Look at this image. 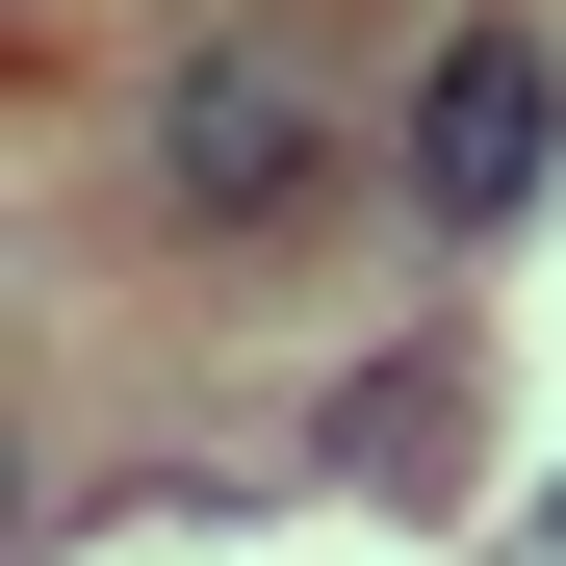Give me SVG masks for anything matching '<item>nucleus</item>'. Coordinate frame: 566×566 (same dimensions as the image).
I'll list each match as a JSON object with an SVG mask.
<instances>
[{
	"label": "nucleus",
	"instance_id": "nucleus-1",
	"mask_svg": "<svg viewBox=\"0 0 566 566\" xmlns=\"http://www.w3.org/2000/svg\"><path fill=\"white\" fill-rule=\"evenodd\" d=\"M360 155H387V129L335 104V27H310V0H180L155 77H129V207H155V258H207V283L310 258Z\"/></svg>",
	"mask_w": 566,
	"mask_h": 566
},
{
	"label": "nucleus",
	"instance_id": "nucleus-2",
	"mask_svg": "<svg viewBox=\"0 0 566 566\" xmlns=\"http://www.w3.org/2000/svg\"><path fill=\"white\" fill-rule=\"evenodd\" d=\"M541 180H566V0H438L412 77H387V207H412V258L541 232Z\"/></svg>",
	"mask_w": 566,
	"mask_h": 566
},
{
	"label": "nucleus",
	"instance_id": "nucleus-3",
	"mask_svg": "<svg viewBox=\"0 0 566 566\" xmlns=\"http://www.w3.org/2000/svg\"><path fill=\"white\" fill-rule=\"evenodd\" d=\"M310 463H335V490H438V463H463V387H438V360H335Z\"/></svg>",
	"mask_w": 566,
	"mask_h": 566
},
{
	"label": "nucleus",
	"instance_id": "nucleus-4",
	"mask_svg": "<svg viewBox=\"0 0 566 566\" xmlns=\"http://www.w3.org/2000/svg\"><path fill=\"white\" fill-rule=\"evenodd\" d=\"M541 566H566V490H541Z\"/></svg>",
	"mask_w": 566,
	"mask_h": 566
}]
</instances>
